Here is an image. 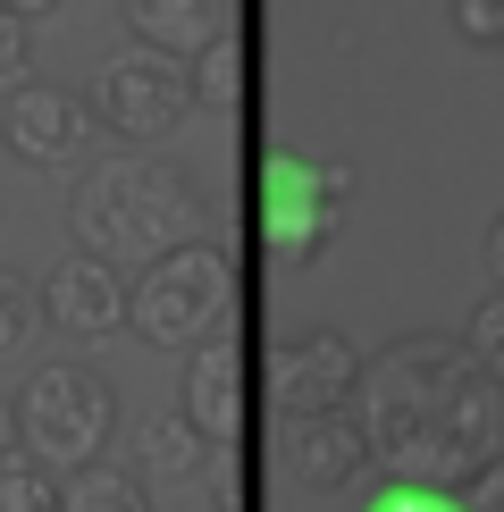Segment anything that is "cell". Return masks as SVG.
<instances>
[{"label": "cell", "instance_id": "cell-1", "mask_svg": "<svg viewBox=\"0 0 504 512\" xmlns=\"http://www.w3.org/2000/svg\"><path fill=\"white\" fill-rule=\"evenodd\" d=\"M353 412L370 429L378 471L412 487H471L504 454V387L471 361L462 336L437 328H412L387 353H370Z\"/></svg>", "mask_w": 504, "mask_h": 512}, {"label": "cell", "instance_id": "cell-2", "mask_svg": "<svg viewBox=\"0 0 504 512\" xmlns=\"http://www.w3.org/2000/svg\"><path fill=\"white\" fill-rule=\"evenodd\" d=\"M68 227H76L84 252H101V261H118V269L126 261H160V252H177L202 227V194L168 160L118 152V160H101V168L76 177Z\"/></svg>", "mask_w": 504, "mask_h": 512}, {"label": "cell", "instance_id": "cell-3", "mask_svg": "<svg viewBox=\"0 0 504 512\" xmlns=\"http://www.w3.org/2000/svg\"><path fill=\"white\" fill-rule=\"evenodd\" d=\"M227 311H236V261L210 236H185L177 252L143 261L135 294H126V328H135L143 345H160V353L210 345V336L227 328Z\"/></svg>", "mask_w": 504, "mask_h": 512}, {"label": "cell", "instance_id": "cell-4", "mask_svg": "<svg viewBox=\"0 0 504 512\" xmlns=\"http://www.w3.org/2000/svg\"><path fill=\"white\" fill-rule=\"evenodd\" d=\"M110 437H118V387L101 370H84V361H42L26 378V395H17V445H26L51 479L101 462Z\"/></svg>", "mask_w": 504, "mask_h": 512}, {"label": "cell", "instance_id": "cell-5", "mask_svg": "<svg viewBox=\"0 0 504 512\" xmlns=\"http://www.w3.org/2000/svg\"><path fill=\"white\" fill-rule=\"evenodd\" d=\"M353 168H328L311 152H269L261 168V236L278 269H311L336 244V219H345Z\"/></svg>", "mask_w": 504, "mask_h": 512}, {"label": "cell", "instance_id": "cell-6", "mask_svg": "<svg viewBox=\"0 0 504 512\" xmlns=\"http://www.w3.org/2000/svg\"><path fill=\"white\" fill-rule=\"evenodd\" d=\"M93 118H101V135H118V143H135V152H152V143H168L185 118L202 110L194 101V76H185V59H160V51H110L93 68Z\"/></svg>", "mask_w": 504, "mask_h": 512}, {"label": "cell", "instance_id": "cell-7", "mask_svg": "<svg viewBox=\"0 0 504 512\" xmlns=\"http://www.w3.org/2000/svg\"><path fill=\"white\" fill-rule=\"evenodd\" d=\"M353 387H362V353H353L345 328H303L269 353V403L286 420L336 412V403H353Z\"/></svg>", "mask_w": 504, "mask_h": 512}, {"label": "cell", "instance_id": "cell-8", "mask_svg": "<svg viewBox=\"0 0 504 512\" xmlns=\"http://www.w3.org/2000/svg\"><path fill=\"white\" fill-rule=\"evenodd\" d=\"M0 135H9V152L26 168H84L101 118H93L84 93H68V84H17L9 110H0Z\"/></svg>", "mask_w": 504, "mask_h": 512}, {"label": "cell", "instance_id": "cell-9", "mask_svg": "<svg viewBox=\"0 0 504 512\" xmlns=\"http://www.w3.org/2000/svg\"><path fill=\"white\" fill-rule=\"evenodd\" d=\"M126 277H118V261H101V252H68L51 277H42V319L51 328H68L76 345H101V336H118L126 328Z\"/></svg>", "mask_w": 504, "mask_h": 512}, {"label": "cell", "instance_id": "cell-10", "mask_svg": "<svg viewBox=\"0 0 504 512\" xmlns=\"http://www.w3.org/2000/svg\"><path fill=\"white\" fill-rule=\"evenodd\" d=\"M370 462H378V454H370V429H362V412H353V403L294 420V479H303L311 496H345Z\"/></svg>", "mask_w": 504, "mask_h": 512}, {"label": "cell", "instance_id": "cell-11", "mask_svg": "<svg viewBox=\"0 0 504 512\" xmlns=\"http://www.w3.org/2000/svg\"><path fill=\"white\" fill-rule=\"evenodd\" d=\"M177 403H185V420H194L210 445H236V429H244V353L227 345V336L194 345V353H185Z\"/></svg>", "mask_w": 504, "mask_h": 512}, {"label": "cell", "instance_id": "cell-12", "mask_svg": "<svg viewBox=\"0 0 504 512\" xmlns=\"http://www.w3.org/2000/svg\"><path fill=\"white\" fill-rule=\"evenodd\" d=\"M118 9H126V34H135L143 51H160V59H194L202 42L227 34L236 0H118Z\"/></svg>", "mask_w": 504, "mask_h": 512}, {"label": "cell", "instance_id": "cell-13", "mask_svg": "<svg viewBox=\"0 0 504 512\" xmlns=\"http://www.w3.org/2000/svg\"><path fill=\"white\" fill-rule=\"evenodd\" d=\"M135 454H143V471H160V479H194V471H210V437L185 420V403H160V412L135 420Z\"/></svg>", "mask_w": 504, "mask_h": 512}, {"label": "cell", "instance_id": "cell-14", "mask_svg": "<svg viewBox=\"0 0 504 512\" xmlns=\"http://www.w3.org/2000/svg\"><path fill=\"white\" fill-rule=\"evenodd\" d=\"M59 512H152V487H135L110 462H84V471L59 479Z\"/></svg>", "mask_w": 504, "mask_h": 512}, {"label": "cell", "instance_id": "cell-15", "mask_svg": "<svg viewBox=\"0 0 504 512\" xmlns=\"http://www.w3.org/2000/svg\"><path fill=\"white\" fill-rule=\"evenodd\" d=\"M194 101H202V110H236V101H244V34L236 26L194 51Z\"/></svg>", "mask_w": 504, "mask_h": 512}, {"label": "cell", "instance_id": "cell-16", "mask_svg": "<svg viewBox=\"0 0 504 512\" xmlns=\"http://www.w3.org/2000/svg\"><path fill=\"white\" fill-rule=\"evenodd\" d=\"M42 336V286L26 269H0V361H17Z\"/></svg>", "mask_w": 504, "mask_h": 512}, {"label": "cell", "instance_id": "cell-17", "mask_svg": "<svg viewBox=\"0 0 504 512\" xmlns=\"http://www.w3.org/2000/svg\"><path fill=\"white\" fill-rule=\"evenodd\" d=\"M0 512H59V487L34 454H9L0 462Z\"/></svg>", "mask_w": 504, "mask_h": 512}, {"label": "cell", "instance_id": "cell-18", "mask_svg": "<svg viewBox=\"0 0 504 512\" xmlns=\"http://www.w3.org/2000/svg\"><path fill=\"white\" fill-rule=\"evenodd\" d=\"M462 345H471V361H479V370H488L496 387H504V286H496L471 319H462Z\"/></svg>", "mask_w": 504, "mask_h": 512}, {"label": "cell", "instance_id": "cell-19", "mask_svg": "<svg viewBox=\"0 0 504 512\" xmlns=\"http://www.w3.org/2000/svg\"><path fill=\"white\" fill-rule=\"evenodd\" d=\"M362 512H471V504H462V487H412V479H387Z\"/></svg>", "mask_w": 504, "mask_h": 512}, {"label": "cell", "instance_id": "cell-20", "mask_svg": "<svg viewBox=\"0 0 504 512\" xmlns=\"http://www.w3.org/2000/svg\"><path fill=\"white\" fill-rule=\"evenodd\" d=\"M17 84H34V26L0 9V93H17Z\"/></svg>", "mask_w": 504, "mask_h": 512}, {"label": "cell", "instance_id": "cell-21", "mask_svg": "<svg viewBox=\"0 0 504 512\" xmlns=\"http://www.w3.org/2000/svg\"><path fill=\"white\" fill-rule=\"evenodd\" d=\"M454 34L479 42V51H504V0H446Z\"/></svg>", "mask_w": 504, "mask_h": 512}, {"label": "cell", "instance_id": "cell-22", "mask_svg": "<svg viewBox=\"0 0 504 512\" xmlns=\"http://www.w3.org/2000/svg\"><path fill=\"white\" fill-rule=\"evenodd\" d=\"M462 504H471V512H504V454H496L471 487H462Z\"/></svg>", "mask_w": 504, "mask_h": 512}, {"label": "cell", "instance_id": "cell-23", "mask_svg": "<svg viewBox=\"0 0 504 512\" xmlns=\"http://www.w3.org/2000/svg\"><path fill=\"white\" fill-rule=\"evenodd\" d=\"M210 512H244V479H236V462H219V454H210Z\"/></svg>", "mask_w": 504, "mask_h": 512}, {"label": "cell", "instance_id": "cell-24", "mask_svg": "<svg viewBox=\"0 0 504 512\" xmlns=\"http://www.w3.org/2000/svg\"><path fill=\"white\" fill-rule=\"evenodd\" d=\"M479 252H488V277H496V286H504V210H496V219H488V244H479Z\"/></svg>", "mask_w": 504, "mask_h": 512}, {"label": "cell", "instance_id": "cell-25", "mask_svg": "<svg viewBox=\"0 0 504 512\" xmlns=\"http://www.w3.org/2000/svg\"><path fill=\"white\" fill-rule=\"evenodd\" d=\"M9 454H17V403L0 395V462H9Z\"/></svg>", "mask_w": 504, "mask_h": 512}, {"label": "cell", "instance_id": "cell-26", "mask_svg": "<svg viewBox=\"0 0 504 512\" xmlns=\"http://www.w3.org/2000/svg\"><path fill=\"white\" fill-rule=\"evenodd\" d=\"M0 9H9V17H26V26H34V17H51L59 0H0Z\"/></svg>", "mask_w": 504, "mask_h": 512}]
</instances>
